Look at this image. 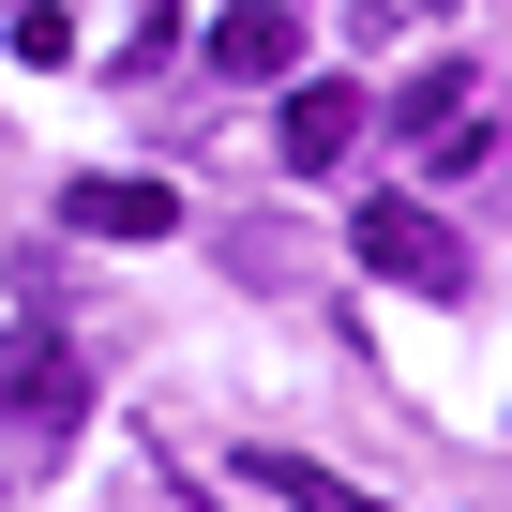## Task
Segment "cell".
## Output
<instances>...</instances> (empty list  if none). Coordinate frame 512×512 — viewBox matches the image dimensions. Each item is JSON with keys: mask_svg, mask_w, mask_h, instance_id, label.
Masks as SVG:
<instances>
[{"mask_svg": "<svg viewBox=\"0 0 512 512\" xmlns=\"http://www.w3.org/2000/svg\"><path fill=\"white\" fill-rule=\"evenodd\" d=\"M16 61H76V16H61V0H16Z\"/></svg>", "mask_w": 512, "mask_h": 512, "instance_id": "obj_8", "label": "cell"}, {"mask_svg": "<svg viewBox=\"0 0 512 512\" xmlns=\"http://www.w3.org/2000/svg\"><path fill=\"white\" fill-rule=\"evenodd\" d=\"M392 121H407V136H452V121H467V61H422V76L392 91Z\"/></svg>", "mask_w": 512, "mask_h": 512, "instance_id": "obj_7", "label": "cell"}, {"mask_svg": "<svg viewBox=\"0 0 512 512\" xmlns=\"http://www.w3.org/2000/svg\"><path fill=\"white\" fill-rule=\"evenodd\" d=\"M287 0H226V16H211V76H287Z\"/></svg>", "mask_w": 512, "mask_h": 512, "instance_id": "obj_6", "label": "cell"}, {"mask_svg": "<svg viewBox=\"0 0 512 512\" xmlns=\"http://www.w3.org/2000/svg\"><path fill=\"white\" fill-rule=\"evenodd\" d=\"M377 16H437V0H377Z\"/></svg>", "mask_w": 512, "mask_h": 512, "instance_id": "obj_9", "label": "cell"}, {"mask_svg": "<svg viewBox=\"0 0 512 512\" xmlns=\"http://www.w3.org/2000/svg\"><path fill=\"white\" fill-rule=\"evenodd\" d=\"M272 151H287L302 181H332V166L362 151V91H347V76H317V91H287V121H272Z\"/></svg>", "mask_w": 512, "mask_h": 512, "instance_id": "obj_3", "label": "cell"}, {"mask_svg": "<svg viewBox=\"0 0 512 512\" xmlns=\"http://www.w3.org/2000/svg\"><path fill=\"white\" fill-rule=\"evenodd\" d=\"M241 482L272 497V512H377V482H347V467H317V452H241Z\"/></svg>", "mask_w": 512, "mask_h": 512, "instance_id": "obj_4", "label": "cell"}, {"mask_svg": "<svg viewBox=\"0 0 512 512\" xmlns=\"http://www.w3.org/2000/svg\"><path fill=\"white\" fill-rule=\"evenodd\" d=\"M61 211H76L91 241H166V226H181V196H166V181H76Z\"/></svg>", "mask_w": 512, "mask_h": 512, "instance_id": "obj_5", "label": "cell"}, {"mask_svg": "<svg viewBox=\"0 0 512 512\" xmlns=\"http://www.w3.org/2000/svg\"><path fill=\"white\" fill-rule=\"evenodd\" d=\"M0 422H31V437L91 422V362H76L61 332H16V347H0Z\"/></svg>", "mask_w": 512, "mask_h": 512, "instance_id": "obj_2", "label": "cell"}, {"mask_svg": "<svg viewBox=\"0 0 512 512\" xmlns=\"http://www.w3.org/2000/svg\"><path fill=\"white\" fill-rule=\"evenodd\" d=\"M347 256H362L377 287H422V302H467V287H482V256H467L422 196H362V211H347Z\"/></svg>", "mask_w": 512, "mask_h": 512, "instance_id": "obj_1", "label": "cell"}]
</instances>
